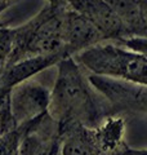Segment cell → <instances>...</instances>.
Segmentation results:
<instances>
[{
    "instance_id": "6da1fadb",
    "label": "cell",
    "mask_w": 147,
    "mask_h": 155,
    "mask_svg": "<svg viewBox=\"0 0 147 155\" xmlns=\"http://www.w3.org/2000/svg\"><path fill=\"white\" fill-rule=\"evenodd\" d=\"M53 116L62 120H75L90 124L97 118V110L81 72L71 60L60 64L57 83L54 85L49 107Z\"/></svg>"
},
{
    "instance_id": "7a4b0ae2",
    "label": "cell",
    "mask_w": 147,
    "mask_h": 155,
    "mask_svg": "<svg viewBox=\"0 0 147 155\" xmlns=\"http://www.w3.org/2000/svg\"><path fill=\"white\" fill-rule=\"evenodd\" d=\"M79 61L98 76L146 85V54L115 45H92L79 54Z\"/></svg>"
},
{
    "instance_id": "3957f363",
    "label": "cell",
    "mask_w": 147,
    "mask_h": 155,
    "mask_svg": "<svg viewBox=\"0 0 147 155\" xmlns=\"http://www.w3.org/2000/svg\"><path fill=\"white\" fill-rule=\"evenodd\" d=\"M51 94L40 83L23 80L13 85L9 96V111L14 124H24L41 116L49 107Z\"/></svg>"
},
{
    "instance_id": "277c9868",
    "label": "cell",
    "mask_w": 147,
    "mask_h": 155,
    "mask_svg": "<svg viewBox=\"0 0 147 155\" xmlns=\"http://www.w3.org/2000/svg\"><path fill=\"white\" fill-rule=\"evenodd\" d=\"M90 83L109 97L115 105L129 106V107H146V85H139L132 81H117L116 79L105 76H89Z\"/></svg>"
},
{
    "instance_id": "5b68a950",
    "label": "cell",
    "mask_w": 147,
    "mask_h": 155,
    "mask_svg": "<svg viewBox=\"0 0 147 155\" xmlns=\"http://www.w3.org/2000/svg\"><path fill=\"white\" fill-rule=\"evenodd\" d=\"M74 11L84 16L96 26L102 36H119L126 32L114 12L107 7L103 0H70Z\"/></svg>"
},
{
    "instance_id": "8992f818",
    "label": "cell",
    "mask_w": 147,
    "mask_h": 155,
    "mask_svg": "<svg viewBox=\"0 0 147 155\" xmlns=\"http://www.w3.org/2000/svg\"><path fill=\"white\" fill-rule=\"evenodd\" d=\"M65 47L63 22L61 17H51L39 25L28 40V51L36 56H54Z\"/></svg>"
},
{
    "instance_id": "52a82bcc",
    "label": "cell",
    "mask_w": 147,
    "mask_h": 155,
    "mask_svg": "<svg viewBox=\"0 0 147 155\" xmlns=\"http://www.w3.org/2000/svg\"><path fill=\"white\" fill-rule=\"evenodd\" d=\"M62 22L65 45L70 47L71 49L90 47L103 38L93 23L75 11L67 12L66 16L62 18Z\"/></svg>"
},
{
    "instance_id": "ba28073f",
    "label": "cell",
    "mask_w": 147,
    "mask_h": 155,
    "mask_svg": "<svg viewBox=\"0 0 147 155\" xmlns=\"http://www.w3.org/2000/svg\"><path fill=\"white\" fill-rule=\"evenodd\" d=\"M121 25L128 31L141 32L146 30V0H103Z\"/></svg>"
},
{
    "instance_id": "9c48e42d",
    "label": "cell",
    "mask_w": 147,
    "mask_h": 155,
    "mask_svg": "<svg viewBox=\"0 0 147 155\" xmlns=\"http://www.w3.org/2000/svg\"><path fill=\"white\" fill-rule=\"evenodd\" d=\"M54 56H35L30 57L24 61H21L16 66H13L11 70L7 72L5 75V84L8 85H16L18 83H21L23 80L30 79V76L36 74L38 71H40L41 69H45L47 66L56 61Z\"/></svg>"
},
{
    "instance_id": "30bf717a",
    "label": "cell",
    "mask_w": 147,
    "mask_h": 155,
    "mask_svg": "<svg viewBox=\"0 0 147 155\" xmlns=\"http://www.w3.org/2000/svg\"><path fill=\"white\" fill-rule=\"evenodd\" d=\"M62 155H96V141L85 130H74L63 141Z\"/></svg>"
},
{
    "instance_id": "8fae6325",
    "label": "cell",
    "mask_w": 147,
    "mask_h": 155,
    "mask_svg": "<svg viewBox=\"0 0 147 155\" xmlns=\"http://www.w3.org/2000/svg\"><path fill=\"white\" fill-rule=\"evenodd\" d=\"M121 132V123L112 120L109 122L98 132V141L103 143V146H112L115 145Z\"/></svg>"
},
{
    "instance_id": "7c38bea8",
    "label": "cell",
    "mask_w": 147,
    "mask_h": 155,
    "mask_svg": "<svg viewBox=\"0 0 147 155\" xmlns=\"http://www.w3.org/2000/svg\"><path fill=\"white\" fill-rule=\"evenodd\" d=\"M54 2H56V0H54Z\"/></svg>"
}]
</instances>
